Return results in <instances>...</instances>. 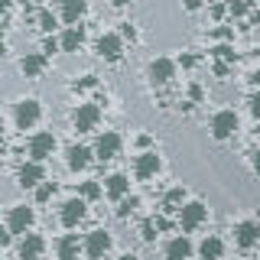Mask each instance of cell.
I'll return each mask as SVG.
<instances>
[{"mask_svg": "<svg viewBox=\"0 0 260 260\" xmlns=\"http://www.w3.org/2000/svg\"><path fill=\"white\" fill-rule=\"evenodd\" d=\"M254 173H257V176H260V150H257V153H254Z\"/></svg>", "mask_w": 260, "mask_h": 260, "instance_id": "d590c367", "label": "cell"}, {"mask_svg": "<svg viewBox=\"0 0 260 260\" xmlns=\"http://www.w3.org/2000/svg\"><path fill=\"white\" fill-rule=\"evenodd\" d=\"M52 150H55V137L49 134V130H43V134H36L29 140V156H32V162H43L46 156H52Z\"/></svg>", "mask_w": 260, "mask_h": 260, "instance_id": "3957f363", "label": "cell"}, {"mask_svg": "<svg viewBox=\"0 0 260 260\" xmlns=\"http://www.w3.org/2000/svg\"><path fill=\"white\" fill-rule=\"evenodd\" d=\"M156 228H159V224L146 221V224H143V241H153V238H156Z\"/></svg>", "mask_w": 260, "mask_h": 260, "instance_id": "4dcf8cb0", "label": "cell"}, {"mask_svg": "<svg viewBox=\"0 0 260 260\" xmlns=\"http://www.w3.org/2000/svg\"><path fill=\"white\" fill-rule=\"evenodd\" d=\"M108 195L111 199H120L124 202V195H127V189H130V182H127V176H120V173H114V176H108Z\"/></svg>", "mask_w": 260, "mask_h": 260, "instance_id": "d6986e66", "label": "cell"}, {"mask_svg": "<svg viewBox=\"0 0 260 260\" xmlns=\"http://www.w3.org/2000/svg\"><path fill=\"white\" fill-rule=\"evenodd\" d=\"M85 16V0H65L62 4V20L65 23H78Z\"/></svg>", "mask_w": 260, "mask_h": 260, "instance_id": "44dd1931", "label": "cell"}, {"mask_svg": "<svg viewBox=\"0 0 260 260\" xmlns=\"http://www.w3.org/2000/svg\"><path fill=\"white\" fill-rule=\"evenodd\" d=\"M78 257V238L75 234H65L59 241V260H75Z\"/></svg>", "mask_w": 260, "mask_h": 260, "instance_id": "603a6c76", "label": "cell"}, {"mask_svg": "<svg viewBox=\"0 0 260 260\" xmlns=\"http://www.w3.org/2000/svg\"><path fill=\"white\" fill-rule=\"evenodd\" d=\"M39 120V101H32V98H26V101L16 104V124H20L23 130L32 127Z\"/></svg>", "mask_w": 260, "mask_h": 260, "instance_id": "9c48e42d", "label": "cell"}, {"mask_svg": "<svg viewBox=\"0 0 260 260\" xmlns=\"http://www.w3.org/2000/svg\"><path fill=\"white\" fill-rule=\"evenodd\" d=\"M52 192H55V185L46 182V185H39V189H36V199L39 202H49V199H52Z\"/></svg>", "mask_w": 260, "mask_h": 260, "instance_id": "4316f807", "label": "cell"}, {"mask_svg": "<svg viewBox=\"0 0 260 260\" xmlns=\"http://www.w3.org/2000/svg\"><path fill=\"white\" fill-rule=\"evenodd\" d=\"M234 130H238V114L234 111H218L215 117H211V137H215V140H228Z\"/></svg>", "mask_w": 260, "mask_h": 260, "instance_id": "6da1fadb", "label": "cell"}, {"mask_svg": "<svg viewBox=\"0 0 260 260\" xmlns=\"http://www.w3.org/2000/svg\"><path fill=\"white\" fill-rule=\"evenodd\" d=\"M32 224V208H26V205H16V208H10V218H7V228H10L13 234H23L26 228Z\"/></svg>", "mask_w": 260, "mask_h": 260, "instance_id": "ba28073f", "label": "cell"}, {"mask_svg": "<svg viewBox=\"0 0 260 260\" xmlns=\"http://www.w3.org/2000/svg\"><path fill=\"white\" fill-rule=\"evenodd\" d=\"M182 202V189H173V192H166V208H173Z\"/></svg>", "mask_w": 260, "mask_h": 260, "instance_id": "f1b7e54d", "label": "cell"}, {"mask_svg": "<svg viewBox=\"0 0 260 260\" xmlns=\"http://www.w3.org/2000/svg\"><path fill=\"white\" fill-rule=\"evenodd\" d=\"M39 26H43V29L49 32V29H52V26H55V16H52V13H49V10H43V13H39Z\"/></svg>", "mask_w": 260, "mask_h": 260, "instance_id": "83f0119b", "label": "cell"}, {"mask_svg": "<svg viewBox=\"0 0 260 260\" xmlns=\"http://www.w3.org/2000/svg\"><path fill=\"white\" fill-rule=\"evenodd\" d=\"M208 208L202 205V202H189V205L179 208V224H182V231H195L202 221H205Z\"/></svg>", "mask_w": 260, "mask_h": 260, "instance_id": "7a4b0ae2", "label": "cell"}, {"mask_svg": "<svg viewBox=\"0 0 260 260\" xmlns=\"http://www.w3.org/2000/svg\"><path fill=\"white\" fill-rule=\"evenodd\" d=\"M108 250H111V234L108 231H91V234H88V241H85V254L88 257H104V254H108Z\"/></svg>", "mask_w": 260, "mask_h": 260, "instance_id": "5b68a950", "label": "cell"}, {"mask_svg": "<svg viewBox=\"0 0 260 260\" xmlns=\"http://www.w3.org/2000/svg\"><path fill=\"white\" fill-rule=\"evenodd\" d=\"M159 173V156L156 153H140L137 156V179H150Z\"/></svg>", "mask_w": 260, "mask_h": 260, "instance_id": "4fadbf2b", "label": "cell"}, {"mask_svg": "<svg viewBox=\"0 0 260 260\" xmlns=\"http://www.w3.org/2000/svg\"><path fill=\"white\" fill-rule=\"evenodd\" d=\"M189 254H192V244H189V238H176V241H169V247H166V260H189Z\"/></svg>", "mask_w": 260, "mask_h": 260, "instance_id": "e0dca14e", "label": "cell"}, {"mask_svg": "<svg viewBox=\"0 0 260 260\" xmlns=\"http://www.w3.org/2000/svg\"><path fill=\"white\" fill-rule=\"evenodd\" d=\"M173 72H176V65L169 59H156L150 65V81H153V85H166V81L173 78Z\"/></svg>", "mask_w": 260, "mask_h": 260, "instance_id": "5bb4252c", "label": "cell"}, {"mask_svg": "<svg viewBox=\"0 0 260 260\" xmlns=\"http://www.w3.org/2000/svg\"><path fill=\"white\" fill-rule=\"evenodd\" d=\"M234 241H238L241 247H254V244L260 241V224L257 221H241L238 228H234Z\"/></svg>", "mask_w": 260, "mask_h": 260, "instance_id": "8fae6325", "label": "cell"}, {"mask_svg": "<svg viewBox=\"0 0 260 260\" xmlns=\"http://www.w3.org/2000/svg\"><path fill=\"white\" fill-rule=\"evenodd\" d=\"M94 85H98V81H94V75H85V78H81L75 88H94Z\"/></svg>", "mask_w": 260, "mask_h": 260, "instance_id": "836d02e7", "label": "cell"}, {"mask_svg": "<svg viewBox=\"0 0 260 260\" xmlns=\"http://www.w3.org/2000/svg\"><path fill=\"white\" fill-rule=\"evenodd\" d=\"M137 205H140V202H137V199H124V202H120V205H117V215H120V218H127V215H130V211H134Z\"/></svg>", "mask_w": 260, "mask_h": 260, "instance_id": "484cf974", "label": "cell"}, {"mask_svg": "<svg viewBox=\"0 0 260 260\" xmlns=\"http://www.w3.org/2000/svg\"><path fill=\"white\" fill-rule=\"evenodd\" d=\"M98 195H101V185L98 182H81V199L85 202H94Z\"/></svg>", "mask_w": 260, "mask_h": 260, "instance_id": "d4e9b609", "label": "cell"}, {"mask_svg": "<svg viewBox=\"0 0 260 260\" xmlns=\"http://www.w3.org/2000/svg\"><path fill=\"white\" fill-rule=\"evenodd\" d=\"M250 81H254V85H260V69L254 72V75H250Z\"/></svg>", "mask_w": 260, "mask_h": 260, "instance_id": "8d00e7d4", "label": "cell"}, {"mask_svg": "<svg viewBox=\"0 0 260 260\" xmlns=\"http://www.w3.org/2000/svg\"><path fill=\"white\" fill-rule=\"evenodd\" d=\"M55 49H59V43H55V39H46V43H43V55L55 52Z\"/></svg>", "mask_w": 260, "mask_h": 260, "instance_id": "d6a6232c", "label": "cell"}, {"mask_svg": "<svg viewBox=\"0 0 260 260\" xmlns=\"http://www.w3.org/2000/svg\"><path fill=\"white\" fill-rule=\"evenodd\" d=\"M199 254H202V260H221L224 244L218 241V238H205V241H202V247H199Z\"/></svg>", "mask_w": 260, "mask_h": 260, "instance_id": "ffe728a7", "label": "cell"}, {"mask_svg": "<svg viewBox=\"0 0 260 260\" xmlns=\"http://www.w3.org/2000/svg\"><path fill=\"white\" fill-rule=\"evenodd\" d=\"M85 208H88L85 199H69V202L62 205V224H65V228H75L81 218H85Z\"/></svg>", "mask_w": 260, "mask_h": 260, "instance_id": "30bf717a", "label": "cell"}, {"mask_svg": "<svg viewBox=\"0 0 260 260\" xmlns=\"http://www.w3.org/2000/svg\"><path fill=\"white\" fill-rule=\"evenodd\" d=\"M228 72H231V65H224V62H215V75H228Z\"/></svg>", "mask_w": 260, "mask_h": 260, "instance_id": "e575fe53", "label": "cell"}, {"mask_svg": "<svg viewBox=\"0 0 260 260\" xmlns=\"http://www.w3.org/2000/svg\"><path fill=\"white\" fill-rule=\"evenodd\" d=\"M211 55H215L218 62H224V65H231V62H234V49L228 46V43H221V46H215V49H211Z\"/></svg>", "mask_w": 260, "mask_h": 260, "instance_id": "cb8c5ba5", "label": "cell"}, {"mask_svg": "<svg viewBox=\"0 0 260 260\" xmlns=\"http://www.w3.org/2000/svg\"><path fill=\"white\" fill-rule=\"evenodd\" d=\"M120 260H137V257H134V254H124V257H120Z\"/></svg>", "mask_w": 260, "mask_h": 260, "instance_id": "74e56055", "label": "cell"}, {"mask_svg": "<svg viewBox=\"0 0 260 260\" xmlns=\"http://www.w3.org/2000/svg\"><path fill=\"white\" fill-rule=\"evenodd\" d=\"M250 114H254V117L260 120V91H257L254 98H250Z\"/></svg>", "mask_w": 260, "mask_h": 260, "instance_id": "1f68e13d", "label": "cell"}, {"mask_svg": "<svg viewBox=\"0 0 260 260\" xmlns=\"http://www.w3.org/2000/svg\"><path fill=\"white\" fill-rule=\"evenodd\" d=\"M43 182V166L39 162H26V166H20V185L23 189H32V185Z\"/></svg>", "mask_w": 260, "mask_h": 260, "instance_id": "9a60e30c", "label": "cell"}, {"mask_svg": "<svg viewBox=\"0 0 260 260\" xmlns=\"http://www.w3.org/2000/svg\"><path fill=\"white\" fill-rule=\"evenodd\" d=\"M75 127L78 130H91L98 120H101V108H98V104H78V111H75Z\"/></svg>", "mask_w": 260, "mask_h": 260, "instance_id": "52a82bcc", "label": "cell"}, {"mask_svg": "<svg viewBox=\"0 0 260 260\" xmlns=\"http://www.w3.org/2000/svg\"><path fill=\"white\" fill-rule=\"evenodd\" d=\"M88 159H91L88 146H69V169H85Z\"/></svg>", "mask_w": 260, "mask_h": 260, "instance_id": "7402d4cb", "label": "cell"}, {"mask_svg": "<svg viewBox=\"0 0 260 260\" xmlns=\"http://www.w3.org/2000/svg\"><path fill=\"white\" fill-rule=\"evenodd\" d=\"M120 36L117 32H104L101 39H98V55H101V59H108V62H117L120 59Z\"/></svg>", "mask_w": 260, "mask_h": 260, "instance_id": "8992f818", "label": "cell"}, {"mask_svg": "<svg viewBox=\"0 0 260 260\" xmlns=\"http://www.w3.org/2000/svg\"><path fill=\"white\" fill-rule=\"evenodd\" d=\"M94 153H98V159H104V162L114 159L120 153V137L111 134V130H108V134H101V137H98V143H94Z\"/></svg>", "mask_w": 260, "mask_h": 260, "instance_id": "277c9868", "label": "cell"}, {"mask_svg": "<svg viewBox=\"0 0 260 260\" xmlns=\"http://www.w3.org/2000/svg\"><path fill=\"white\" fill-rule=\"evenodd\" d=\"M43 250H46V241L39 238V234H26V241L20 244V257L23 260H39Z\"/></svg>", "mask_w": 260, "mask_h": 260, "instance_id": "7c38bea8", "label": "cell"}, {"mask_svg": "<svg viewBox=\"0 0 260 260\" xmlns=\"http://www.w3.org/2000/svg\"><path fill=\"white\" fill-rule=\"evenodd\" d=\"M20 69L26 72L29 78H36V75H43V69H46V55L43 52H29V55H23V62H20Z\"/></svg>", "mask_w": 260, "mask_h": 260, "instance_id": "ac0fdd59", "label": "cell"}, {"mask_svg": "<svg viewBox=\"0 0 260 260\" xmlns=\"http://www.w3.org/2000/svg\"><path fill=\"white\" fill-rule=\"evenodd\" d=\"M228 10H231V16H244V13L250 10V4H244V0H238V4H231Z\"/></svg>", "mask_w": 260, "mask_h": 260, "instance_id": "f546056e", "label": "cell"}, {"mask_svg": "<svg viewBox=\"0 0 260 260\" xmlns=\"http://www.w3.org/2000/svg\"><path fill=\"white\" fill-rule=\"evenodd\" d=\"M81 43H85V29H81V26H69L62 32V39H59V46L65 49V52H78Z\"/></svg>", "mask_w": 260, "mask_h": 260, "instance_id": "2e32d148", "label": "cell"}]
</instances>
